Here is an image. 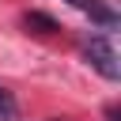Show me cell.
Returning a JSON list of instances; mask_svg holds the SVG:
<instances>
[{
  "label": "cell",
  "instance_id": "cell-1",
  "mask_svg": "<svg viewBox=\"0 0 121 121\" xmlns=\"http://www.w3.org/2000/svg\"><path fill=\"white\" fill-rule=\"evenodd\" d=\"M83 57H87V60H91V68H95V72H102L106 79H117V76H121V68H117V53H113V45H110V38H106V34L91 38V42L83 45Z\"/></svg>",
  "mask_w": 121,
  "mask_h": 121
},
{
  "label": "cell",
  "instance_id": "cell-3",
  "mask_svg": "<svg viewBox=\"0 0 121 121\" xmlns=\"http://www.w3.org/2000/svg\"><path fill=\"white\" fill-rule=\"evenodd\" d=\"M0 121H19V106L8 87H0Z\"/></svg>",
  "mask_w": 121,
  "mask_h": 121
},
{
  "label": "cell",
  "instance_id": "cell-5",
  "mask_svg": "<svg viewBox=\"0 0 121 121\" xmlns=\"http://www.w3.org/2000/svg\"><path fill=\"white\" fill-rule=\"evenodd\" d=\"M49 121H68V117H49Z\"/></svg>",
  "mask_w": 121,
  "mask_h": 121
},
{
  "label": "cell",
  "instance_id": "cell-2",
  "mask_svg": "<svg viewBox=\"0 0 121 121\" xmlns=\"http://www.w3.org/2000/svg\"><path fill=\"white\" fill-rule=\"evenodd\" d=\"M23 26H26V30H34V34H53V30H60L45 11H26V15H23Z\"/></svg>",
  "mask_w": 121,
  "mask_h": 121
},
{
  "label": "cell",
  "instance_id": "cell-4",
  "mask_svg": "<svg viewBox=\"0 0 121 121\" xmlns=\"http://www.w3.org/2000/svg\"><path fill=\"white\" fill-rule=\"evenodd\" d=\"M64 4H72V8H79V11H87V15H91V11H95L102 0H64Z\"/></svg>",
  "mask_w": 121,
  "mask_h": 121
}]
</instances>
